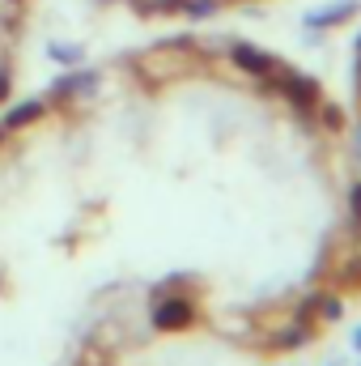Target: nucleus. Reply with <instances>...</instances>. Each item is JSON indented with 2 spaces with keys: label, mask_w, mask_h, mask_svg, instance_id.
Instances as JSON below:
<instances>
[{
  "label": "nucleus",
  "mask_w": 361,
  "mask_h": 366,
  "mask_svg": "<svg viewBox=\"0 0 361 366\" xmlns=\"http://www.w3.org/2000/svg\"><path fill=\"white\" fill-rule=\"evenodd\" d=\"M51 60H60V64H81V47H51Z\"/></svg>",
  "instance_id": "obj_7"
},
{
  "label": "nucleus",
  "mask_w": 361,
  "mask_h": 366,
  "mask_svg": "<svg viewBox=\"0 0 361 366\" xmlns=\"http://www.w3.org/2000/svg\"><path fill=\"white\" fill-rule=\"evenodd\" d=\"M319 311H323L327 320H340V315H345V302H340V298H327V302H319Z\"/></svg>",
  "instance_id": "obj_9"
},
{
  "label": "nucleus",
  "mask_w": 361,
  "mask_h": 366,
  "mask_svg": "<svg viewBox=\"0 0 361 366\" xmlns=\"http://www.w3.org/2000/svg\"><path fill=\"white\" fill-rule=\"evenodd\" d=\"M13 4H21V0H13Z\"/></svg>",
  "instance_id": "obj_15"
},
{
  "label": "nucleus",
  "mask_w": 361,
  "mask_h": 366,
  "mask_svg": "<svg viewBox=\"0 0 361 366\" xmlns=\"http://www.w3.org/2000/svg\"><path fill=\"white\" fill-rule=\"evenodd\" d=\"M268 86L285 90V98H289L302 115H315V107H319V86H315V81H306V77H298V73H289V69L280 64L276 77H268Z\"/></svg>",
  "instance_id": "obj_1"
},
{
  "label": "nucleus",
  "mask_w": 361,
  "mask_h": 366,
  "mask_svg": "<svg viewBox=\"0 0 361 366\" xmlns=\"http://www.w3.org/2000/svg\"><path fill=\"white\" fill-rule=\"evenodd\" d=\"M353 73H357V90H361V39H357V64H353Z\"/></svg>",
  "instance_id": "obj_12"
},
{
  "label": "nucleus",
  "mask_w": 361,
  "mask_h": 366,
  "mask_svg": "<svg viewBox=\"0 0 361 366\" xmlns=\"http://www.w3.org/2000/svg\"><path fill=\"white\" fill-rule=\"evenodd\" d=\"M357 13V4L349 0V4H332V9H323V13H310V26L315 30H327V26H340L345 17H353Z\"/></svg>",
  "instance_id": "obj_4"
},
{
  "label": "nucleus",
  "mask_w": 361,
  "mask_h": 366,
  "mask_svg": "<svg viewBox=\"0 0 361 366\" xmlns=\"http://www.w3.org/2000/svg\"><path fill=\"white\" fill-rule=\"evenodd\" d=\"M9 90H13V77H9V69H0V102L9 98Z\"/></svg>",
  "instance_id": "obj_11"
},
{
  "label": "nucleus",
  "mask_w": 361,
  "mask_h": 366,
  "mask_svg": "<svg viewBox=\"0 0 361 366\" xmlns=\"http://www.w3.org/2000/svg\"><path fill=\"white\" fill-rule=\"evenodd\" d=\"M43 115V102L34 98V102H21V107H13L9 115H4V132H13V128H26V124H34Z\"/></svg>",
  "instance_id": "obj_5"
},
{
  "label": "nucleus",
  "mask_w": 361,
  "mask_h": 366,
  "mask_svg": "<svg viewBox=\"0 0 361 366\" xmlns=\"http://www.w3.org/2000/svg\"><path fill=\"white\" fill-rule=\"evenodd\" d=\"M230 56H234V64H238L247 77H255V81H268V77H276V69H280V60H276V56L260 51V47H251V43H238Z\"/></svg>",
  "instance_id": "obj_2"
},
{
  "label": "nucleus",
  "mask_w": 361,
  "mask_h": 366,
  "mask_svg": "<svg viewBox=\"0 0 361 366\" xmlns=\"http://www.w3.org/2000/svg\"><path fill=\"white\" fill-rule=\"evenodd\" d=\"M0 141H4V124H0Z\"/></svg>",
  "instance_id": "obj_14"
},
{
  "label": "nucleus",
  "mask_w": 361,
  "mask_h": 366,
  "mask_svg": "<svg viewBox=\"0 0 361 366\" xmlns=\"http://www.w3.org/2000/svg\"><path fill=\"white\" fill-rule=\"evenodd\" d=\"M191 320H195V307H191L187 298H171V302H158V307H153V324H158L162 332L191 328Z\"/></svg>",
  "instance_id": "obj_3"
},
{
  "label": "nucleus",
  "mask_w": 361,
  "mask_h": 366,
  "mask_svg": "<svg viewBox=\"0 0 361 366\" xmlns=\"http://www.w3.org/2000/svg\"><path fill=\"white\" fill-rule=\"evenodd\" d=\"M349 217H353V226L361 230V183H353V192H349Z\"/></svg>",
  "instance_id": "obj_8"
},
{
  "label": "nucleus",
  "mask_w": 361,
  "mask_h": 366,
  "mask_svg": "<svg viewBox=\"0 0 361 366\" xmlns=\"http://www.w3.org/2000/svg\"><path fill=\"white\" fill-rule=\"evenodd\" d=\"M323 119H327V128H345V115H340V107H327V111H323Z\"/></svg>",
  "instance_id": "obj_10"
},
{
  "label": "nucleus",
  "mask_w": 361,
  "mask_h": 366,
  "mask_svg": "<svg viewBox=\"0 0 361 366\" xmlns=\"http://www.w3.org/2000/svg\"><path fill=\"white\" fill-rule=\"evenodd\" d=\"M93 73H68V77H60V86H56V94H77V90H93Z\"/></svg>",
  "instance_id": "obj_6"
},
{
  "label": "nucleus",
  "mask_w": 361,
  "mask_h": 366,
  "mask_svg": "<svg viewBox=\"0 0 361 366\" xmlns=\"http://www.w3.org/2000/svg\"><path fill=\"white\" fill-rule=\"evenodd\" d=\"M353 345H357V350H361V328H357V332H353Z\"/></svg>",
  "instance_id": "obj_13"
}]
</instances>
